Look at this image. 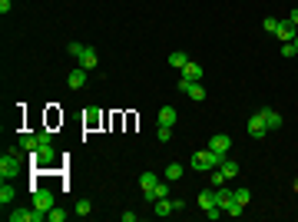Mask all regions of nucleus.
I'll use <instances>...</instances> for the list:
<instances>
[{"label": "nucleus", "mask_w": 298, "mask_h": 222, "mask_svg": "<svg viewBox=\"0 0 298 222\" xmlns=\"http://www.w3.org/2000/svg\"><path fill=\"white\" fill-rule=\"evenodd\" d=\"M219 163H222V156H219V153H212L209 146L199 150V153H192V169H196V173H212Z\"/></svg>", "instance_id": "f257e3e1"}, {"label": "nucleus", "mask_w": 298, "mask_h": 222, "mask_svg": "<svg viewBox=\"0 0 298 222\" xmlns=\"http://www.w3.org/2000/svg\"><path fill=\"white\" fill-rule=\"evenodd\" d=\"M20 159H17V150H7L4 156H0V179H14V176H20Z\"/></svg>", "instance_id": "f03ea898"}, {"label": "nucleus", "mask_w": 298, "mask_h": 222, "mask_svg": "<svg viewBox=\"0 0 298 222\" xmlns=\"http://www.w3.org/2000/svg\"><path fill=\"white\" fill-rule=\"evenodd\" d=\"M30 159H33V166H40V169L56 166V150H53V143H50V146H37V150L30 153Z\"/></svg>", "instance_id": "7ed1b4c3"}, {"label": "nucleus", "mask_w": 298, "mask_h": 222, "mask_svg": "<svg viewBox=\"0 0 298 222\" xmlns=\"http://www.w3.org/2000/svg\"><path fill=\"white\" fill-rule=\"evenodd\" d=\"M33 206H37V209H43V212H50V209L56 206L53 189H47V186H37V189H33Z\"/></svg>", "instance_id": "20e7f679"}, {"label": "nucleus", "mask_w": 298, "mask_h": 222, "mask_svg": "<svg viewBox=\"0 0 298 222\" xmlns=\"http://www.w3.org/2000/svg\"><path fill=\"white\" fill-rule=\"evenodd\" d=\"M245 129H249V136H255V139H262V136L268 133V126H265V119H262V113H259V110H255V113L249 116Z\"/></svg>", "instance_id": "39448f33"}, {"label": "nucleus", "mask_w": 298, "mask_h": 222, "mask_svg": "<svg viewBox=\"0 0 298 222\" xmlns=\"http://www.w3.org/2000/svg\"><path fill=\"white\" fill-rule=\"evenodd\" d=\"M209 150H212V153H219V156H226V153L232 150V136H229V133H212Z\"/></svg>", "instance_id": "423d86ee"}, {"label": "nucleus", "mask_w": 298, "mask_h": 222, "mask_svg": "<svg viewBox=\"0 0 298 222\" xmlns=\"http://www.w3.org/2000/svg\"><path fill=\"white\" fill-rule=\"evenodd\" d=\"M295 33H298V27L291 24L288 17H285V20H278V27H275V37L282 40V43H291V40H295Z\"/></svg>", "instance_id": "0eeeda50"}, {"label": "nucleus", "mask_w": 298, "mask_h": 222, "mask_svg": "<svg viewBox=\"0 0 298 222\" xmlns=\"http://www.w3.org/2000/svg\"><path fill=\"white\" fill-rule=\"evenodd\" d=\"M212 206H219V189H215V186H209V189H202L199 192V209H212Z\"/></svg>", "instance_id": "6e6552de"}, {"label": "nucleus", "mask_w": 298, "mask_h": 222, "mask_svg": "<svg viewBox=\"0 0 298 222\" xmlns=\"http://www.w3.org/2000/svg\"><path fill=\"white\" fill-rule=\"evenodd\" d=\"M259 113H262V119H265L268 133H272V129H278V126H282V113H275L272 106H259Z\"/></svg>", "instance_id": "1a4fd4ad"}, {"label": "nucleus", "mask_w": 298, "mask_h": 222, "mask_svg": "<svg viewBox=\"0 0 298 222\" xmlns=\"http://www.w3.org/2000/svg\"><path fill=\"white\" fill-rule=\"evenodd\" d=\"M77 63L83 66V70H96V63H100V53H96L93 47H87V50H83V53L77 56Z\"/></svg>", "instance_id": "9d476101"}, {"label": "nucleus", "mask_w": 298, "mask_h": 222, "mask_svg": "<svg viewBox=\"0 0 298 222\" xmlns=\"http://www.w3.org/2000/svg\"><path fill=\"white\" fill-rule=\"evenodd\" d=\"M37 146H40V136H37V133H20V136H17V150L33 153Z\"/></svg>", "instance_id": "9b49d317"}, {"label": "nucleus", "mask_w": 298, "mask_h": 222, "mask_svg": "<svg viewBox=\"0 0 298 222\" xmlns=\"http://www.w3.org/2000/svg\"><path fill=\"white\" fill-rule=\"evenodd\" d=\"M179 73H182V80H192V83H199V80H202V66H199L196 60H189Z\"/></svg>", "instance_id": "f8f14e48"}, {"label": "nucleus", "mask_w": 298, "mask_h": 222, "mask_svg": "<svg viewBox=\"0 0 298 222\" xmlns=\"http://www.w3.org/2000/svg\"><path fill=\"white\" fill-rule=\"evenodd\" d=\"M66 83H70V90H83V87H87V70H83V66H77V70L66 77Z\"/></svg>", "instance_id": "ddd939ff"}, {"label": "nucleus", "mask_w": 298, "mask_h": 222, "mask_svg": "<svg viewBox=\"0 0 298 222\" xmlns=\"http://www.w3.org/2000/svg\"><path fill=\"white\" fill-rule=\"evenodd\" d=\"M153 212L166 219V215H173V212H176V202H173V199H156V202H153Z\"/></svg>", "instance_id": "4468645a"}, {"label": "nucleus", "mask_w": 298, "mask_h": 222, "mask_svg": "<svg viewBox=\"0 0 298 222\" xmlns=\"http://www.w3.org/2000/svg\"><path fill=\"white\" fill-rule=\"evenodd\" d=\"M156 119H159V126H176V119H179V116H176V110H173V106H163Z\"/></svg>", "instance_id": "2eb2a0df"}, {"label": "nucleus", "mask_w": 298, "mask_h": 222, "mask_svg": "<svg viewBox=\"0 0 298 222\" xmlns=\"http://www.w3.org/2000/svg\"><path fill=\"white\" fill-rule=\"evenodd\" d=\"M219 169H222V176H226V179H236V176H239V163H236V159H226V156H222Z\"/></svg>", "instance_id": "dca6fc26"}, {"label": "nucleus", "mask_w": 298, "mask_h": 222, "mask_svg": "<svg viewBox=\"0 0 298 222\" xmlns=\"http://www.w3.org/2000/svg\"><path fill=\"white\" fill-rule=\"evenodd\" d=\"M186 96L192 100V103H202V100H205V87H202V83H189Z\"/></svg>", "instance_id": "f3484780"}, {"label": "nucleus", "mask_w": 298, "mask_h": 222, "mask_svg": "<svg viewBox=\"0 0 298 222\" xmlns=\"http://www.w3.org/2000/svg\"><path fill=\"white\" fill-rule=\"evenodd\" d=\"M156 183H159L156 173H142V176H139V189H142V192H153V189H156Z\"/></svg>", "instance_id": "a211bd4d"}, {"label": "nucleus", "mask_w": 298, "mask_h": 222, "mask_svg": "<svg viewBox=\"0 0 298 222\" xmlns=\"http://www.w3.org/2000/svg\"><path fill=\"white\" fill-rule=\"evenodd\" d=\"M182 173H186V169H182V163H169V166H166V179H169V183H179Z\"/></svg>", "instance_id": "6ab92c4d"}, {"label": "nucleus", "mask_w": 298, "mask_h": 222, "mask_svg": "<svg viewBox=\"0 0 298 222\" xmlns=\"http://www.w3.org/2000/svg\"><path fill=\"white\" fill-rule=\"evenodd\" d=\"M10 222H33V209H14V212H7Z\"/></svg>", "instance_id": "aec40b11"}, {"label": "nucleus", "mask_w": 298, "mask_h": 222, "mask_svg": "<svg viewBox=\"0 0 298 222\" xmlns=\"http://www.w3.org/2000/svg\"><path fill=\"white\" fill-rule=\"evenodd\" d=\"M186 63H189V56L182 53V50H176V53H169V66H176V70H182Z\"/></svg>", "instance_id": "412c9836"}, {"label": "nucleus", "mask_w": 298, "mask_h": 222, "mask_svg": "<svg viewBox=\"0 0 298 222\" xmlns=\"http://www.w3.org/2000/svg\"><path fill=\"white\" fill-rule=\"evenodd\" d=\"M232 199H236V202H242V206H249V199H252V192L245 189V186H236V189H232Z\"/></svg>", "instance_id": "4be33fe9"}, {"label": "nucleus", "mask_w": 298, "mask_h": 222, "mask_svg": "<svg viewBox=\"0 0 298 222\" xmlns=\"http://www.w3.org/2000/svg\"><path fill=\"white\" fill-rule=\"evenodd\" d=\"M0 202H4V206L14 202V186H10V179H4V186H0Z\"/></svg>", "instance_id": "5701e85b"}, {"label": "nucleus", "mask_w": 298, "mask_h": 222, "mask_svg": "<svg viewBox=\"0 0 298 222\" xmlns=\"http://www.w3.org/2000/svg\"><path fill=\"white\" fill-rule=\"evenodd\" d=\"M229 202H232V189H229V186H219V209L222 212L229 209Z\"/></svg>", "instance_id": "b1692460"}, {"label": "nucleus", "mask_w": 298, "mask_h": 222, "mask_svg": "<svg viewBox=\"0 0 298 222\" xmlns=\"http://www.w3.org/2000/svg\"><path fill=\"white\" fill-rule=\"evenodd\" d=\"M226 183H229V179L222 176V169L215 166V169H212V179H209V186H215V189H219V186H226Z\"/></svg>", "instance_id": "393cba45"}, {"label": "nucleus", "mask_w": 298, "mask_h": 222, "mask_svg": "<svg viewBox=\"0 0 298 222\" xmlns=\"http://www.w3.org/2000/svg\"><path fill=\"white\" fill-rule=\"evenodd\" d=\"M156 139H159V143H169V139H173V126H159L156 129Z\"/></svg>", "instance_id": "a878e982"}, {"label": "nucleus", "mask_w": 298, "mask_h": 222, "mask_svg": "<svg viewBox=\"0 0 298 222\" xmlns=\"http://www.w3.org/2000/svg\"><path fill=\"white\" fill-rule=\"evenodd\" d=\"M90 212H93V206H90V199H80V202H77V215H83V219H87Z\"/></svg>", "instance_id": "bb28decb"}, {"label": "nucleus", "mask_w": 298, "mask_h": 222, "mask_svg": "<svg viewBox=\"0 0 298 222\" xmlns=\"http://www.w3.org/2000/svg\"><path fill=\"white\" fill-rule=\"evenodd\" d=\"M47 219H50V222H63V219H66V212H63L60 206H53V209L47 212Z\"/></svg>", "instance_id": "cd10ccee"}, {"label": "nucleus", "mask_w": 298, "mask_h": 222, "mask_svg": "<svg viewBox=\"0 0 298 222\" xmlns=\"http://www.w3.org/2000/svg\"><path fill=\"white\" fill-rule=\"evenodd\" d=\"M242 212H245V206H242V202H236V199H232L229 209H226V215H242Z\"/></svg>", "instance_id": "c85d7f7f"}, {"label": "nucleus", "mask_w": 298, "mask_h": 222, "mask_svg": "<svg viewBox=\"0 0 298 222\" xmlns=\"http://www.w3.org/2000/svg\"><path fill=\"white\" fill-rule=\"evenodd\" d=\"M275 27H278L275 17H265V20H262V30H265V33H275Z\"/></svg>", "instance_id": "c756f323"}, {"label": "nucleus", "mask_w": 298, "mask_h": 222, "mask_svg": "<svg viewBox=\"0 0 298 222\" xmlns=\"http://www.w3.org/2000/svg\"><path fill=\"white\" fill-rule=\"evenodd\" d=\"M40 146H50V143H53V133H50V129H40Z\"/></svg>", "instance_id": "7c9ffc66"}, {"label": "nucleus", "mask_w": 298, "mask_h": 222, "mask_svg": "<svg viewBox=\"0 0 298 222\" xmlns=\"http://www.w3.org/2000/svg\"><path fill=\"white\" fill-rule=\"evenodd\" d=\"M83 50H87V47H83V43H70V47H66V53H70V56H80V53H83Z\"/></svg>", "instance_id": "2f4dec72"}, {"label": "nucleus", "mask_w": 298, "mask_h": 222, "mask_svg": "<svg viewBox=\"0 0 298 222\" xmlns=\"http://www.w3.org/2000/svg\"><path fill=\"white\" fill-rule=\"evenodd\" d=\"M298 50H295V43H282V56H295Z\"/></svg>", "instance_id": "473e14b6"}, {"label": "nucleus", "mask_w": 298, "mask_h": 222, "mask_svg": "<svg viewBox=\"0 0 298 222\" xmlns=\"http://www.w3.org/2000/svg\"><path fill=\"white\" fill-rule=\"evenodd\" d=\"M222 215V209L219 206H212V209H205V219H219Z\"/></svg>", "instance_id": "72a5a7b5"}, {"label": "nucleus", "mask_w": 298, "mask_h": 222, "mask_svg": "<svg viewBox=\"0 0 298 222\" xmlns=\"http://www.w3.org/2000/svg\"><path fill=\"white\" fill-rule=\"evenodd\" d=\"M100 123V113H87V126H96Z\"/></svg>", "instance_id": "f704fd0d"}, {"label": "nucleus", "mask_w": 298, "mask_h": 222, "mask_svg": "<svg viewBox=\"0 0 298 222\" xmlns=\"http://www.w3.org/2000/svg\"><path fill=\"white\" fill-rule=\"evenodd\" d=\"M10 7H14V0H0V14H10Z\"/></svg>", "instance_id": "c9c22d12"}, {"label": "nucleus", "mask_w": 298, "mask_h": 222, "mask_svg": "<svg viewBox=\"0 0 298 222\" xmlns=\"http://www.w3.org/2000/svg\"><path fill=\"white\" fill-rule=\"evenodd\" d=\"M288 20H291V24L298 27V7H295V10H291V14H288Z\"/></svg>", "instance_id": "e433bc0d"}, {"label": "nucleus", "mask_w": 298, "mask_h": 222, "mask_svg": "<svg viewBox=\"0 0 298 222\" xmlns=\"http://www.w3.org/2000/svg\"><path fill=\"white\" fill-rule=\"evenodd\" d=\"M291 43H295V50H298V33H295V40H291Z\"/></svg>", "instance_id": "4c0bfd02"}]
</instances>
